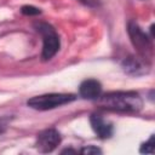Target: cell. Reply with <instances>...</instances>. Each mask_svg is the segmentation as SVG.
<instances>
[{
    "label": "cell",
    "instance_id": "obj_4",
    "mask_svg": "<svg viewBox=\"0 0 155 155\" xmlns=\"http://www.w3.org/2000/svg\"><path fill=\"white\" fill-rule=\"evenodd\" d=\"M127 31L131 39L133 47L137 50L138 54L142 57L143 61L148 62L151 59L153 56V42L151 39L142 30V28L133 21L128 22Z\"/></svg>",
    "mask_w": 155,
    "mask_h": 155
},
{
    "label": "cell",
    "instance_id": "obj_3",
    "mask_svg": "<svg viewBox=\"0 0 155 155\" xmlns=\"http://www.w3.org/2000/svg\"><path fill=\"white\" fill-rule=\"evenodd\" d=\"M75 99H76L75 94H71V93H46V94L35 96L28 99L27 104L28 107L35 110L45 111V110H51L57 107L68 104Z\"/></svg>",
    "mask_w": 155,
    "mask_h": 155
},
{
    "label": "cell",
    "instance_id": "obj_8",
    "mask_svg": "<svg viewBox=\"0 0 155 155\" xmlns=\"http://www.w3.org/2000/svg\"><path fill=\"white\" fill-rule=\"evenodd\" d=\"M121 67L125 70V73H127L130 75H142V74L147 73V64L142 63L139 59H137L134 57L125 58L121 63Z\"/></svg>",
    "mask_w": 155,
    "mask_h": 155
},
{
    "label": "cell",
    "instance_id": "obj_10",
    "mask_svg": "<svg viewBox=\"0 0 155 155\" xmlns=\"http://www.w3.org/2000/svg\"><path fill=\"white\" fill-rule=\"evenodd\" d=\"M21 12L23 15H25V16H36V15H40L41 13V11L38 7H34L31 5H24V6H22Z\"/></svg>",
    "mask_w": 155,
    "mask_h": 155
},
{
    "label": "cell",
    "instance_id": "obj_5",
    "mask_svg": "<svg viewBox=\"0 0 155 155\" xmlns=\"http://www.w3.org/2000/svg\"><path fill=\"white\" fill-rule=\"evenodd\" d=\"M62 137L54 128L41 131L36 137V148L41 153H51L61 144Z\"/></svg>",
    "mask_w": 155,
    "mask_h": 155
},
{
    "label": "cell",
    "instance_id": "obj_12",
    "mask_svg": "<svg viewBox=\"0 0 155 155\" xmlns=\"http://www.w3.org/2000/svg\"><path fill=\"white\" fill-rule=\"evenodd\" d=\"M79 1H81L82 4L91 6V7H97L99 5V0H79Z\"/></svg>",
    "mask_w": 155,
    "mask_h": 155
},
{
    "label": "cell",
    "instance_id": "obj_11",
    "mask_svg": "<svg viewBox=\"0 0 155 155\" xmlns=\"http://www.w3.org/2000/svg\"><path fill=\"white\" fill-rule=\"evenodd\" d=\"M80 153L82 154H102V150L97 147H93V145H88V147H85L80 150Z\"/></svg>",
    "mask_w": 155,
    "mask_h": 155
},
{
    "label": "cell",
    "instance_id": "obj_7",
    "mask_svg": "<svg viewBox=\"0 0 155 155\" xmlns=\"http://www.w3.org/2000/svg\"><path fill=\"white\" fill-rule=\"evenodd\" d=\"M90 122H91L92 130L101 139H107L113 136V132H114L113 125L105 121L99 114H92L90 116Z\"/></svg>",
    "mask_w": 155,
    "mask_h": 155
},
{
    "label": "cell",
    "instance_id": "obj_9",
    "mask_svg": "<svg viewBox=\"0 0 155 155\" xmlns=\"http://www.w3.org/2000/svg\"><path fill=\"white\" fill-rule=\"evenodd\" d=\"M139 151L143 153V154H144V153H145V154H153V153H154V136H150L149 140L142 144Z\"/></svg>",
    "mask_w": 155,
    "mask_h": 155
},
{
    "label": "cell",
    "instance_id": "obj_1",
    "mask_svg": "<svg viewBox=\"0 0 155 155\" xmlns=\"http://www.w3.org/2000/svg\"><path fill=\"white\" fill-rule=\"evenodd\" d=\"M98 104L107 110L117 113H138L143 107L139 93L134 91H114L98 97Z\"/></svg>",
    "mask_w": 155,
    "mask_h": 155
},
{
    "label": "cell",
    "instance_id": "obj_6",
    "mask_svg": "<svg viewBox=\"0 0 155 155\" xmlns=\"http://www.w3.org/2000/svg\"><path fill=\"white\" fill-rule=\"evenodd\" d=\"M79 94L90 101H96L102 94V85L96 79H86L79 86Z\"/></svg>",
    "mask_w": 155,
    "mask_h": 155
},
{
    "label": "cell",
    "instance_id": "obj_2",
    "mask_svg": "<svg viewBox=\"0 0 155 155\" xmlns=\"http://www.w3.org/2000/svg\"><path fill=\"white\" fill-rule=\"evenodd\" d=\"M34 28L38 33H40V35L42 38L41 58L44 61H48L58 52V50L61 47L59 36H58L56 29L46 22H36L34 24Z\"/></svg>",
    "mask_w": 155,
    "mask_h": 155
}]
</instances>
